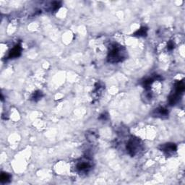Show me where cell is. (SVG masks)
<instances>
[{
	"label": "cell",
	"mask_w": 185,
	"mask_h": 185,
	"mask_svg": "<svg viewBox=\"0 0 185 185\" xmlns=\"http://www.w3.org/2000/svg\"><path fill=\"white\" fill-rule=\"evenodd\" d=\"M125 50L122 46L118 44H114L110 47L108 61L111 63H117L121 62L125 59Z\"/></svg>",
	"instance_id": "cell-1"
},
{
	"label": "cell",
	"mask_w": 185,
	"mask_h": 185,
	"mask_svg": "<svg viewBox=\"0 0 185 185\" xmlns=\"http://www.w3.org/2000/svg\"><path fill=\"white\" fill-rule=\"evenodd\" d=\"M140 146H141V144H140V140L137 138H131L127 144V150L128 153L129 155L134 156L140 150Z\"/></svg>",
	"instance_id": "cell-2"
},
{
	"label": "cell",
	"mask_w": 185,
	"mask_h": 185,
	"mask_svg": "<svg viewBox=\"0 0 185 185\" xmlns=\"http://www.w3.org/2000/svg\"><path fill=\"white\" fill-rule=\"evenodd\" d=\"M91 168V164L88 160H83L77 164L76 168L80 172H87Z\"/></svg>",
	"instance_id": "cell-3"
},
{
	"label": "cell",
	"mask_w": 185,
	"mask_h": 185,
	"mask_svg": "<svg viewBox=\"0 0 185 185\" xmlns=\"http://www.w3.org/2000/svg\"><path fill=\"white\" fill-rule=\"evenodd\" d=\"M21 54V46L20 45H16L13 49L10 51L9 54V58H17Z\"/></svg>",
	"instance_id": "cell-4"
},
{
	"label": "cell",
	"mask_w": 185,
	"mask_h": 185,
	"mask_svg": "<svg viewBox=\"0 0 185 185\" xmlns=\"http://www.w3.org/2000/svg\"><path fill=\"white\" fill-rule=\"evenodd\" d=\"M161 150L163 151L166 152V153H172V152H175L176 150V146L175 144L173 143H167L165 144V145H162L161 147Z\"/></svg>",
	"instance_id": "cell-5"
},
{
	"label": "cell",
	"mask_w": 185,
	"mask_h": 185,
	"mask_svg": "<svg viewBox=\"0 0 185 185\" xmlns=\"http://www.w3.org/2000/svg\"><path fill=\"white\" fill-rule=\"evenodd\" d=\"M153 116H155V117H166V116H168V112L167 109H164V108L160 107V108H158V109H155V110L153 111Z\"/></svg>",
	"instance_id": "cell-6"
},
{
	"label": "cell",
	"mask_w": 185,
	"mask_h": 185,
	"mask_svg": "<svg viewBox=\"0 0 185 185\" xmlns=\"http://www.w3.org/2000/svg\"><path fill=\"white\" fill-rule=\"evenodd\" d=\"M10 179H11V176L9 174H7V173H2L1 177H0V180H1L2 183L9 182Z\"/></svg>",
	"instance_id": "cell-7"
},
{
	"label": "cell",
	"mask_w": 185,
	"mask_h": 185,
	"mask_svg": "<svg viewBox=\"0 0 185 185\" xmlns=\"http://www.w3.org/2000/svg\"><path fill=\"white\" fill-rule=\"evenodd\" d=\"M147 30L148 29L146 28H140V29L138 30L135 33V36H146V34H147Z\"/></svg>",
	"instance_id": "cell-8"
},
{
	"label": "cell",
	"mask_w": 185,
	"mask_h": 185,
	"mask_svg": "<svg viewBox=\"0 0 185 185\" xmlns=\"http://www.w3.org/2000/svg\"><path fill=\"white\" fill-rule=\"evenodd\" d=\"M41 96H42L41 92H39V91H38V92H36L34 93L33 95L32 96V98L33 99L34 101H37L38 99H40V98H41Z\"/></svg>",
	"instance_id": "cell-9"
},
{
	"label": "cell",
	"mask_w": 185,
	"mask_h": 185,
	"mask_svg": "<svg viewBox=\"0 0 185 185\" xmlns=\"http://www.w3.org/2000/svg\"><path fill=\"white\" fill-rule=\"evenodd\" d=\"M174 44H173L172 42H169L168 43V50H172V49H173V48H174Z\"/></svg>",
	"instance_id": "cell-10"
}]
</instances>
